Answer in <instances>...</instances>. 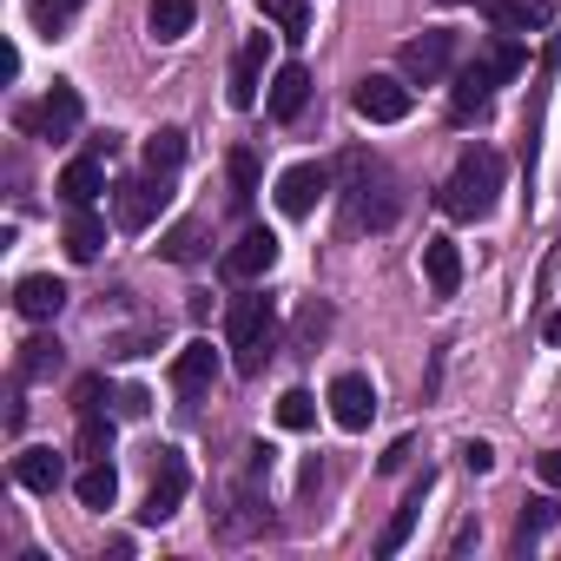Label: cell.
<instances>
[{
    "mask_svg": "<svg viewBox=\"0 0 561 561\" xmlns=\"http://www.w3.org/2000/svg\"><path fill=\"white\" fill-rule=\"evenodd\" d=\"M495 192H502V152L489 146H469L443 185V211L449 218H489L495 211Z\"/></svg>",
    "mask_w": 561,
    "mask_h": 561,
    "instance_id": "obj_1",
    "label": "cell"
},
{
    "mask_svg": "<svg viewBox=\"0 0 561 561\" xmlns=\"http://www.w3.org/2000/svg\"><path fill=\"white\" fill-rule=\"evenodd\" d=\"M225 337H231V364L238 377H257L277 351V305L271 298H231V318H225Z\"/></svg>",
    "mask_w": 561,
    "mask_h": 561,
    "instance_id": "obj_2",
    "label": "cell"
},
{
    "mask_svg": "<svg viewBox=\"0 0 561 561\" xmlns=\"http://www.w3.org/2000/svg\"><path fill=\"white\" fill-rule=\"evenodd\" d=\"M351 106H357V119H370V126H397V119H410V80H397V73H364L357 93H351Z\"/></svg>",
    "mask_w": 561,
    "mask_h": 561,
    "instance_id": "obj_3",
    "label": "cell"
},
{
    "mask_svg": "<svg viewBox=\"0 0 561 561\" xmlns=\"http://www.w3.org/2000/svg\"><path fill=\"white\" fill-rule=\"evenodd\" d=\"M185 489H192V469H185V456L179 449H159V462H152V489H146V508H139V522H172L179 515V502H185Z\"/></svg>",
    "mask_w": 561,
    "mask_h": 561,
    "instance_id": "obj_4",
    "label": "cell"
},
{
    "mask_svg": "<svg viewBox=\"0 0 561 561\" xmlns=\"http://www.w3.org/2000/svg\"><path fill=\"white\" fill-rule=\"evenodd\" d=\"M21 126L41 133V139H73V133H80V93H73L67 80H54V93H47L41 106H21Z\"/></svg>",
    "mask_w": 561,
    "mask_h": 561,
    "instance_id": "obj_5",
    "label": "cell"
},
{
    "mask_svg": "<svg viewBox=\"0 0 561 561\" xmlns=\"http://www.w3.org/2000/svg\"><path fill=\"white\" fill-rule=\"evenodd\" d=\"M449 54H456V34H449V27L416 34V41L403 47V80H410V87H436V80L449 73Z\"/></svg>",
    "mask_w": 561,
    "mask_h": 561,
    "instance_id": "obj_6",
    "label": "cell"
},
{
    "mask_svg": "<svg viewBox=\"0 0 561 561\" xmlns=\"http://www.w3.org/2000/svg\"><path fill=\"white\" fill-rule=\"evenodd\" d=\"M165 198H172L165 179H119V185H113V218H119V231H146Z\"/></svg>",
    "mask_w": 561,
    "mask_h": 561,
    "instance_id": "obj_7",
    "label": "cell"
},
{
    "mask_svg": "<svg viewBox=\"0 0 561 561\" xmlns=\"http://www.w3.org/2000/svg\"><path fill=\"white\" fill-rule=\"evenodd\" d=\"M324 192H331V172L324 165H291L285 179H277V211H285V218H311Z\"/></svg>",
    "mask_w": 561,
    "mask_h": 561,
    "instance_id": "obj_8",
    "label": "cell"
},
{
    "mask_svg": "<svg viewBox=\"0 0 561 561\" xmlns=\"http://www.w3.org/2000/svg\"><path fill=\"white\" fill-rule=\"evenodd\" d=\"M264 54H271V34H251L244 47H238V60H231V87H225V100L244 113V106H257V87H264Z\"/></svg>",
    "mask_w": 561,
    "mask_h": 561,
    "instance_id": "obj_9",
    "label": "cell"
},
{
    "mask_svg": "<svg viewBox=\"0 0 561 561\" xmlns=\"http://www.w3.org/2000/svg\"><path fill=\"white\" fill-rule=\"evenodd\" d=\"M271 264H277V238H271V231H244V238L225 251V277H231V285H257Z\"/></svg>",
    "mask_w": 561,
    "mask_h": 561,
    "instance_id": "obj_10",
    "label": "cell"
},
{
    "mask_svg": "<svg viewBox=\"0 0 561 561\" xmlns=\"http://www.w3.org/2000/svg\"><path fill=\"white\" fill-rule=\"evenodd\" d=\"M331 416H337L344 430H370V416H377V390H370V377L344 370V377L331 383Z\"/></svg>",
    "mask_w": 561,
    "mask_h": 561,
    "instance_id": "obj_11",
    "label": "cell"
},
{
    "mask_svg": "<svg viewBox=\"0 0 561 561\" xmlns=\"http://www.w3.org/2000/svg\"><path fill=\"white\" fill-rule=\"evenodd\" d=\"M14 311L34 318V324H47V318L67 311V285H60V277H47V271H34V277H21V285H14Z\"/></svg>",
    "mask_w": 561,
    "mask_h": 561,
    "instance_id": "obj_12",
    "label": "cell"
},
{
    "mask_svg": "<svg viewBox=\"0 0 561 561\" xmlns=\"http://www.w3.org/2000/svg\"><path fill=\"white\" fill-rule=\"evenodd\" d=\"M489 87H495L489 60H469V67L456 73V93H449V119H456V126L482 119V113H489Z\"/></svg>",
    "mask_w": 561,
    "mask_h": 561,
    "instance_id": "obj_13",
    "label": "cell"
},
{
    "mask_svg": "<svg viewBox=\"0 0 561 561\" xmlns=\"http://www.w3.org/2000/svg\"><path fill=\"white\" fill-rule=\"evenodd\" d=\"M218 383V351L205 344V337H192L179 357H172V390L179 397H198V390H211Z\"/></svg>",
    "mask_w": 561,
    "mask_h": 561,
    "instance_id": "obj_14",
    "label": "cell"
},
{
    "mask_svg": "<svg viewBox=\"0 0 561 561\" xmlns=\"http://www.w3.org/2000/svg\"><path fill=\"white\" fill-rule=\"evenodd\" d=\"M305 106H311V73H305L298 60H285V67L271 73V119H277V126H291Z\"/></svg>",
    "mask_w": 561,
    "mask_h": 561,
    "instance_id": "obj_15",
    "label": "cell"
},
{
    "mask_svg": "<svg viewBox=\"0 0 561 561\" xmlns=\"http://www.w3.org/2000/svg\"><path fill=\"white\" fill-rule=\"evenodd\" d=\"M14 482L34 489V495H54V489L67 482V456H54V449H21V456H14Z\"/></svg>",
    "mask_w": 561,
    "mask_h": 561,
    "instance_id": "obj_16",
    "label": "cell"
},
{
    "mask_svg": "<svg viewBox=\"0 0 561 561\" xmlns=\"http://www.w3.org/2000/svg\"><path fill=\"white\" fill-rule=\"evenodd\" d=\"M423 271H430V298H456V285H462V251H456V238H430L423 244Z\"/></svg>",
    "mask_w": 561,
    "mask_h": 561,
    "instance_id": "obj_17",
    "label": "cell"
},
{
    "mask_svg": "<svg viewBox=\"0 0 561 561\" xmlns=\"http://www.w3.org/2000/svg\"><path fill=\"white\" fill-rule=\"evenodd\" d=\"M60 244H67V257H73V264H93V257H100V244H106V225L93 218V205H73V218H67Z\"/></svg>",
    "mask_w": 561,
    "mask_h": 561,
    "instance_id": "obj_18",
    "label": "cell"
},
{
    "mask_svg": "<svg viewBox=\"0 0 561 561\" xmlns=\"http://www.w3.org/2000/svg\"><path fill=\"white\" fill-rule=\"evenodd\" d=\"M192 21H198V0H152V8H146L152 41H185Z\"/></svg>",
    "mask_w": 561,
    "mask_h": 561,
    "instance_id": "obj_19",
    "label": "cell"
},
{
    "mask_svg": "<svg viewBox=\"0 0 561 561\" xmlns=\"http://www.w3.org/2000/svg\"><path fill=\"white\" fill-rule=\"evenodd\" d=\"M100 192H106V165H100V152H93V159H73V165L60 172V198H67V205H93Z\"/></svg>",
    "mask_w": 561,
    "mask_h": 561,
    "instance_id": "obj_20",
    "label": "cell"
},
{
    "mask_svg": "<svg viewBox=\"0 0 561 561\" xmlns=\"http://www.w3.org/2000/svg\"><path fill=\"white\" fill-rule=\"evenodd\" d=\"M179 159H185V133H179V126H159V133H146V172H152V179L179 172Z\"/></svg>",
    "mask_w": 561,
    "mask_h": 561,
    "instance_id": "obj_21",
    "label": "cell"
},
{
    "mask_svg": "<svg viewBox=\"0 0 561 561\" xmlns=\"http://www.w3.org/2000/svg\"><path fill=\"white\" fill-rule=\"evenodd\" d=\"M73 495H80L87 508H113V495H119V476H113V462H87V469L73 476Z\"/></svg>",
    "mask_w": 561,
    "mask_h": 561,
    "instance_id": "obj_22",
    "label": "cell"
},
{
    "mask_svg": "<svg viewBox=\"0 0 561 561\" xmlns=\"http://www.w3.org/2000/svg\"><path fill=\"white\" fill-rule=\"evenodd\" d=\"M423 495H430V476H423V482H416V489L403 495V508L390 515V528H383V541H377V554H397V548L410 541V528H416V515H423Z\"/></svg>",
    "mask_w": 561,
    "mask_h": 561,
    "instance_id": "obj_23",
    "label": "cell"
},
{
    "mask_svg": "<svg viewBox=\"0 0 561 561\" xmlns=\"http://www.w3.org/2000/svg\"><path fill=\"white\" fill-rule=\"evenodd\" d=\"M482 14L502 34H528V27H541V0H482Z\"/></svg>",
    "mask_w": 561,
    "mask_h": 561,
    "instance_id": "obj_24",
    "label": "cell"
},
{
    "mask_svg": "<svg viewBox=\"0 0 561 561\" xmlns=\"http://www.w3.org/2000/svg\"><path fill=\"white\" fill-rule=\"evenodd\" d=\"M87 8V0H34V8H27V21H34V34L41 41H60L67 27H73V14Z\"/></svg>",
    "mask_w": 561,
    "mask_h": 561,
    "instance_id": "obj_25",
    "label": "cell"
},
{
    "mask_svg": "<svg viewBox=\"0 0 561 561\" xmlns=\"http://www.w3.org/2000/svg\"><path fill=\"white\" fill-rule=\"evenodd\" d=\"M159 251H165L172 264H198V257H205V225H198V218H179V225L159 238Z\"/></svg>",
    "mask_w": 561,
    "mask_h": 561,
    "instance_id": "obj_26",
    "label": "cell"
},
{
    "mask_svg": "<svg viewBox=\"0 0 561 561\" xmlns=\"http://www.w3.org/2000/svg\"><path fill=\"white\" fill-rule=\"evenodd\" d=\"M264 21L285 41H305L311 34V0H264Z\"/></svg>",
    "mask_w": 561,
    "mask_h": 561,
    "instance_id": "obj_27",
    "label": "cell"
},
{
    "mask_svg": "<svg viewBox=\"0 0 561 561\" xmlns=\"http://www.w3.org/2000/svg\"><path fill=\"white\" fill-rule=\"evenodd\" d=\"M73 449H80L87 462H106V456H113V416L87 410V416H80V436H73Z\"/></svg>",
    "mask_w": 561,
    "mask_h": 561,
    "instance_id": "obj_28",
    "label": "cell"
},
{
    "mask_svg": "<svg viewBox=\"0 0 561 561\" xmlns=\"http://www.w3.org/2000/svg\"><path fill=\"white\" fill-rule=\"evenodd\" d=\"M54 370H60V344H54V337L21 344V383H41V377H54Z\"/></svg>",
    "mask_w": 561,
    "mask_h": 561,
    "instance_id": "obj_29",
    "label": "cell"
},
{
    "mask_svg": "<svg viewBox=\"0 0 561 561\" xmlns=\"http://www.w3.org/2000/svg\"><path fill=\"white\" fill-rule=\"evenodd\" d=\"M277 423H285V430H311L318 423V397L311 390H285V397H277Z\"/></svg>",
    "mask_w": 561,
    "mask_h": 561,
    "instance_id": "obj_30",
    "label": "cell"
},
{
    "mask_svg": "<svg viewBox=\"0 0 561 561\" xmlns=\"http://www.w3.org/2000/svg\"><path fill=\"white\" fill-rule=\"evenodd\" d=\"M231 198H238V205H251V198H257V152H251V146H238V152H231Z\"/></svg>",
    "mask_w": 561,
    "mask_h": 561,
    "instance_id": "obj_31",
    "label": "cell"
},
{
    "mask_svg": "<svg viewBox=\"0 0 561 561\" xmlns=\"http://www.w3.org/2000/svg\"><path fill=\"white\" fill-rule=\"evenodd\" d=\"M548 528H554V502H548V495H535V502L522 508V528H515V541L528 548V541H535V535H548Z\"/></svg>",
    "mask_w": 561,
    "mask_h": 561,
    "instance_id": "obj_32",
    "label": "cell"
},
{
    "mask_svg": "<svg viewBox=\"0 0 561 561\" xmlns=\"http://www.w3.org/2000/svg\"><path fill=\"white\" fill-rule=\"evenodd\" d=\"M482 60H489V73H495V80H515V73H522V47H515V41H502V47H489Z\"/></svg>",
    "mask_w": 561,
    "mask_h": 561,
    "instance_id": "obj_33",
    "label": "cell"
},
{
    "mask_svg": "<svg viewBox=\"0 0 561 561\" xmlns=\"http://www.w3.org/2000/svg\"><path fill=\"white\" fill-rule=\"evenodd\" d=\"M100 397H106V377H80V383H73V410H80V416L100 410Z\"/></svg>",
    "mask_w": 561,
    "mask_h": 561,
    "instance_id": "obj_34",
    "label": "cell"
},
{
    "mask_svg": "<svg viewBox=\"0 0 561 561\" xmlns=\"http://www.w3.org/2000/svg\"><path fill=\"white\" fill-rule=\"evenodd\" d=\"M462 462H469L476 476H489V469H495V449H489V443H462Z\"/></svg>",
    "mask_w": 561,
    "mask_h": 561,
    "instance_id": "obj_35",
    "label": "cell"
},
{
    "mask_svg": "<svg viewBox=\"0 0 561 561\" xmlns=\"http://www.w3.org/2000/svg\"><path fill=\"white\" fill-rule=\"evenodd\" d=\"M146 410H152V397H146V390H119V416H133V423H139Z\"/></svg>",
    "mask_w": 561,
    "mask_h": 561,
    "instance_id": "obj_36",
    "label": "cell"
},
{
    "mask_svg": "<svg viewBox=\"0 0 561 561\" xmlns=\"http://www.w3.org/2000/svg\"><path fill=\"white\" fill-rule=\"evenodd\" d=\"M535 469H541V482H548V489H561V449H548Z\"/></svg>",
    "mask_w": 561,
    "mask_h": 561,
    "instance_id": "obj_37",
    "label": "cell"
},
{
    "mask_svg": "<svg viewBox=\"0 0 561 561\" xmlns=\"http://www.w3.org/2000/svg\"><path fill=\"white\" fill-rule=\"evenodd\" d=\"M548 344H554V351H561V311H554V318H548Z\"/></svg>",
    "mask_w": 561,
    "mask_h": 561,
    "instance_id": "obj_38",
    "label": "cell"
}]
</instances>
